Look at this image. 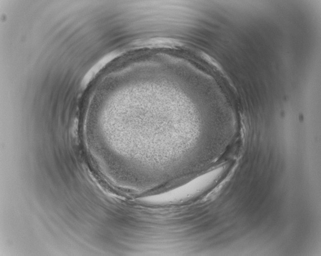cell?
Returning a JSON list of instances; mask_svg holds the SVG:
<instances>
[{"label": "cell", "mask_w": 321, "mask_h": 256, "mask_svg": "<svg viewBox=\"0 0 321 256\" xmlns=\"http://www.w3.org/2000/svg\"><path fill=\"white\" fill-rule=\"evenodd\" d=\"M119 53L113 51L109 53L100 59L87 72L81 82L82 87H85L97 73L108 63L116 58Z\"/></svg>", "instance_id": "cell-1"}]
</instances>
